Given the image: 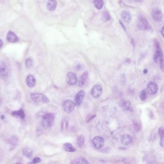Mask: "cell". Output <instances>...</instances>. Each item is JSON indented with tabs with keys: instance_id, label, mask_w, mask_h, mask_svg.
<instances>
[{
	"instance_id": "83f0119b",
	"label": "cell",
	"mask_w": 164,
	"mask_h": 164,
	"mask_svg": "<svg viewBox=\"0 0 164 164\" xmlns=\"http://www.w3.org/2000/svg\"><path fill=\"white\" fill-rule=\"evenodd\" d=\"M110 19V16L108 13L107 12H105L103 13V14H102V19L103 21H107L109 20Z\"/></svg>"
},
{
	"instance_id": "1f68e13d",
	"label": "cell",
	"mask_w": 164,
	"mask_h": 164,
	"mask_svg": "<svg viewBox=\"0 0 164 164\" xmlns=\"http://www.w3.org/2000/svg\"><path fill=\"white\" fill-rule=\"evenodd\" d=\"M164 137H161L160 141V145L161 147H164Z\"/></svg>"
},
{
	"instance_id": "7c38bea8",
	"label": "cell",
	"mask_w": 164,
	"mask_h": 164,
	"mask_svg": "<svg viewBox=\"0 0 164 164\" xmlns=\"http://www.w3.org/2000/svg\"><path fill=\"white\" fill-rule=\"evenodd\" d=\"M27 85L29 87V88H33L35 86L36 84V81L34 77L32 75H29L27 77L26 80Z\"/></svg>"
},
{
	"instance_id": "836d02e7",
	"label": "cell",
	"mask_w": 164,
	"mask_h": 164,
	"mask_svg": "<svg viewBox=\"0 0 164 164\" xmlns=\"http://www.w3.org/2000/svg\"><path fill=\"white\" fill-rule=\"evenodd\" d=\"M164 27L163 26L162 27V29H161V34L162 35L163 37H164Z\"/></svg>"
},
{
	"instance_id": "2e32d148",
	"label": "cell",
	"mask_w": 164,
	"mask_h": 164,
	"mask_svg": "<svg viewBox=\"0 0 164 164\" xmlns=\"http://www.w3.org/2000/svg\"><path fill=\"white\" fill-rule=\"evenodd\" d=\"M47 7L49 11H54L57 7L56 0H49L47 3Z\"/></svg>"
},
{
	"instance_id": "4dcf8cb0",
	"label": "cell",
	"mask_w": 164,
	"mask_h": 164,
	"mask_svg": "<svg viewBox=\"0 0 164 164\" xmlns=\"http://www.w3.org/2000/svg\"><path fill=\"white\" fill-rule=\"evenodd\" d=\"M95 117V115H91V116H88V117H86V122H89L92 119H93Z\"/></svg>"
},
{
	"instance_id": "3957f363",
	"label": "cell",
	"mask_w": 164,
	"mask_h": 164,
	"mask_svg": "<svg viewBox=\"0 0 164 164\" xmlns=\"http://www.w3.org/2000/svg\"><path fill=\"white\" fill-rule=\"evenodd\" d=\"M137 27L141 31H146L149 29L150 28V25L145 18L143 17H141L139 18L137 23Z\"/></svg>"
},
{
	"instance_id": "8992f818",
	"label": "cell",
	"mask_w": 164,
	"mask_h": 164,
	"mask_svg": "<svg viewBox=\"0 0 164 164\" xmlns=\"http://www.w3.org/2000/svg\"><path fill=\"white\" fill-rule=\"evenodd\" d=\"M103 93V89L101 85L96 84L93 87L91 91V95L95 98H99Z\"/></svg>"
},
{
	"instance_id": "7402d4cb",
	"label": "cell",
	"mask_w": 164,
	"mask_h": 164,
	"mask_svg": "<svg viewBox=\"0 0 164 164\" xmlns=\"http://www.w3.org/2000/svg\"><path fill=\"white\" fill-rule=\"evenodd\" d=\"M93 3L94 6L98 10H100L103 7V0H93Z\"/></svg>"
},
{
	"instance_id": "d6986e66",
	"label": "cell",
	"mask_w": 164,
	"mask_h": 164,
	"mask_svg": "<svg viewBox=\"0 0 164 164\" xmlns=\"http://www.w3.org/2000/svg\"><path fill=\"white\" fill-rule=\"evenodd\" d=\"M64 150L67 152H74L76 151V149L70 143H65L63 145Z\"/></svg>"
},
{
	"instance_id": "5b68a950",
	"label": "cell",
	"mask_w": 164,
	"mask_h": 164,
	"mask_svg": "<svg viewBox=\"0 0 164 164\" xmlns=\"http://www.w3.org/2000/svg\"><path fill=\"white\" fill-rule=\"evenodd\" d=\"M8 78V71L6 64L3 62H0V78L5 80Z\"/></svg>"
},
{
	"instance_id": "8fae6325",
	"label": "cell",
	"mask_w": 164,
	"mask_h": 164,
	"mask_svg": "<svg viewBox=\"0 0 164 164\" xmlns=\"http://www.w3.org/2000/svg\"><path fill=\"white\" fill-rule=\"evenodd\" d=\"M147 92L148 93L151 95H153L157 93L158 90V86L155 82H150L148 84Z\"/></svg>"
},
{
	"instance_id": "ffe728a7",
	"label": "cell",
	"mask_w": 164,
	"mask_h": 164,
	"mask_svg": "<svg viewBox=\"0 0 164 164\" xmlns=\"http://www.w3.org/2000/svg\"><path fill=\"white\" fill-rule=\"evenodd\" d=\"M120 106L124 109L128 110L131 107V103L126 100H122L120 102Z\"/></svg>"
},
{
	"instance_id": "ba28073f",
	"label": "cell",
	"mask_w": 164,
	"mask_h": 164,
	"mask_svg": "<svg viewBox=\"0 0 164 164\" xmlns=\"http://www.w3.org/2000/svg\"><path fill=\"white\" fill-rule=\"evenodd\" d=\"M66 81L70 85H74L78 82V78L76 74L73 72H69L66 77Z\"/></svg>"
},
{
	"instance_id": "30bf717a",
	"label": "cell",
	"mask_w": 164,
	"mask_h": 164,
	"mask_svg": "<svg viewBox=\"0 0 164 164\" xmlns=\"http://www.w3.org/2000/svg\"><path fill=\"white\" fill-rule=\"evenodd\" d=\"M152 18L155 21L159 22L161 21L163 18L162 13L161 11L158 8H154L152 11Z\"/></svg>"
},
{
	"instance_id": "44dd1931",
	"label": "cell",
	"mask_w": 164,
	"mask_h": 164,
	"mask_svg": "<svg viewBox=\"0 0 164 164\" xmlns=\"http://www.w3.org/2000/svg\"><path fill=\"white\" fill-rule=\"evenodd\" d=\"M12 115L15 117H18L20 119H23L25 117V113L22 109L13 112Z\"/></svg>"
},
{
	"instance_id": "f1b7e54d",
	"label": "cell",
	"mask_w": 164,
	"mask_h": 164,
	"mask_svg": "<svg viewBox=\"0 0 164 164\" xmlns=\"http://www.w3.org/2000/svg\"><path fill=\"white\" fill-rule=\"evenodd\" d=\"M158 133L159 134L160 137H164V129H163V127H160V128H159V129H158Z\"/></svg>"
},
{
	"instance_id": "e0dca14e",
	"label": "cell",
	"mask_w": 164,
	"mask_h": 164,
	"mask_svg": "<svg viewBox=\"0 0 164 164\" xmlns=\"http://www.w3.org/2000/svg\"><path fill=\"white\" fill-rule=\"evenodd\" d=\"M121 17L123 20L126 23H129L131 20V15L127 11H124L122 13Z\"/></svg>"
},
{
	"instance_id": "5bb4252c",
	"label": "cell",
	"mask_w": 164,
	"mask_h": 164,
	"mask_svg": "<svg viewBox=\"0 0 164 164\" xmlns=\"http://www.w3.org/2000/svg\"><path fill=\"white\" fill-rule=\"evenodd\" d=\"M6 38L7 40L11 43H16L18 41V38L17 35L11 31H9V32H8Z\"/></svg>"
},
{
	"instance_id": "4fadbf2b",
	"label": "cell",
	"mask_w": 164,
	"mask_h": 164,
	"mask_svg": "<svg viewBox=\"0 0 164 164\" xmlns=\"http://www.w3.org/2000/svg\"><path fill=\"white\" fill-rule=\"evenodd\" d=\"M121 141L123 145H128L132 143V138L129 134H124L122 136L121 138Z\"/></svg>"
},
{
	"instance_id": "d6a6232c",
	"label": "cell",
	"mask_w": 164,
	"mask_h": 164,
	"mask_svg": "<svg viewBox=\"0 0 164 164\" xmlns=\"http://www.w3.org/2000/svg\"><path fill=\"white\" fill-rule=\"evenodd\" d=\"M3 45V41L2 40L0 39V49L2 48Z\"/></svg>"
},
{
	"instance_id": "6da1fadb",
	"label": "cell",
	"mask_w": 164,
	"mask_h": 164,
	"mask_svg": "<svg viewBox=\"0 0 164 164\" xmlns=\"http://www.w3.org/2000/svg\"><path fill=\"white\" fill-rule=\"evenodd\" d=\"M55 121V116L53 114H47L43 117L41 125L45 129L50 128L53 126Z\"/></svg>"
},
{
	"instance_id": "484cf974",
	"label": "cell",
	"mask_w": 164,
	"mask_h": 164,
	"mask_svg": "<svg viewBox=\"0 0 164 164\" xmlns=\"http://www.w3.org/2000/svg\"><path fill=\"white\" fill-rule=\"evenodd\" d=\"M147 97V93L146 90L144 89L141 91L140 93V99L142 101H144L146 100Z\"/></svg>"
},
{
	"instance_id": "f546056e",
	"label": "cell",
	"mask_w": 164,
	"mask_h": 164,
	"mask_svg": "<svg viewBox=\"0 0 164 164\" xmlns=\"http://www.w3.org/2000/svg\"><path fill=\"white\" fill-rule=\"evenodd\" d=\"M41 161V158H39V157H35V158H34L33 160H32V163L36 164V163L40 162Z\"/></svg>"
},
{
	"instance_id": "d4e9b609",
	"label": "cell",
	"mask_w": 164,
	"mask_h": 164,
	"mask_svg": "<svg viewBox=\"0 0 164 164\" xmlns=\"http://www.w3.org/2000/svg\"><path fill=\"white\" fill-rule=\"evenodd\" d=\"M84 141H85V138L83 135H80L77 138V144H78V146L79 147H82V146L83 145L84 143Z\"/></svg>"
},
{
	"instance_id": "ac0fdd59",
	"label": "cell",
	"mask_w": 164,
	"mask_h": 164,
	"mask_svg": "<svg viewBox=\"0 0 164 164\" xmlns=\"http://www.w3.org/2000/svg\"><path fill=\"white\" fill-rule=\"evenodd\" d=\"M88 76V71L84 72V73L79 78V85L80 86H82L83 85L85 84V82L86 81L87 78Z\"/></svg>"
},
{
	"instance_id": "9a60e30c",
	"label": "cell",
	"mask_w": 164,
	"mask_h": 164,
	"mask_svg": "<svg viewBox=\"0 0 164 164\" xmlns=\"http://www.w3.org/2000/svg\"><path fill=\"white\" fill-rule=\"evenodd\" d=\"M154 59H155V62L158 63V64H160L161 62L163 61V53L161 50H160L159 48L157 49V52L155 55Z\"/></svg>"
},
{
	"instance_id": "277c9868",
	"label": "cell",
	"mask_w": 164,
	"mask_h": 164,
	"mask_svg": "<svg viewBox=\"0 0 164 164\" xmlns=\"http://www.w3.org/2000/svg\"><path fill=\"white\" fill-rule=\"evenodd\" d=\"M75 106L76 105L74 102L70 100H67L64 101L63 105L64 111L67 113H70L72 112L74 109Z\"/></svg>"
},
{
	"instance_id": "9c48e42d",
	"label": "cell",
	"mask_w": 164,
	"mask_h": 164,
	"mask_svg": "<svg viewBox=\"0 0 164 164\" xmlns=\"http://www.w3.org/2000/svg\"><path fill=\"white\" fill-rule=\"evenodd\" d=\"M85 94V91L83 90H81L76 94L75 97V103L77 107H79L81 105Z\"/></svg>"
},
{
	"instance_id": "4316f807",
	"label": "cell",
	"mask_w": 164,
	"mask_h": 164,
	"mask_svg": "<svg viewBox=\"0 0 164 164\" xmlns=\"http://www.w3.org/2000/svg\"><path fill=\"white\" fill-rule=\"evenodd\" d=\"M33 60L32 59V58H27L26 61V67H27L28 69H30L31 67H32L33 65Z\"/></svg>"
},
{
	"instance_id": "603a6c76",
	"label": "cell",
	"mask_w": 164,
	"mask_h": 164,
	"mask_svg": "<svg viewBox=\"0 0 164 164\" xmlns=\"http://www.w3.org/2000/svg\"><path fill=\"white\" fill-rule=\"evenodd\" d=\"M23 153L24 155L28 158H30L33 155V151L29 148H25L23 149Z\"/></svg>"
},
{
	"instance_id": "e575fe53",
	"label": "cell",
	"mask_w": 164,
	"mask_h": 164,
	"mask_svg": "<svg viewBox=\"0 0 164 164\" xmlns=\"http://www.w3.org/2000/svg\"><path fill=\"white\" fill-rule=\"evenodd\" d=\"M137 1H141V0H137Z\"/></svg>"
},
{
	"instance_id": "cb8c5ba5",
	"label": "cell",
	"mask_w": 164,
	"mask_h": 164,
	"mask_svg": "<svg viewBox=\"0 0 164 164\" xmlns=\"http://www.w3.org/2000/svg\"><path fill=\"white\" fill-rule=\"evenodd\" d=\"M72 164H89V162L83 158H77L76 159L73 160L71 161Z\"/></svg>"
},
{
	"instance_id": "52a82bcc",
	"label": "cell",
	"mask_w": 164,
	"mask_h": 164,
	"mask_svg": "<svg viewBox=\"0 0 164 164\" xmlns=\"http://www.w3.org/2000/svg\"><path fill=\"white\" fill-rule=\"evenodd\" d=\"M93 143L96 149H101L104 145L105 140L100 136H97L93 139Z\"/></svg>"
},
{
	"instance_id": "7a4b0ae2",
	"label": "cell",
	"mask_w": 164,
	"mask_h": 164,
	"mask_svg": "<svg viewBox=\"0 0 164 164\" xmlns=\"http://www.w3.org/2000/svg\"><path fill=\"white\" fill-rule=\"evenodd\" d=\"M31 98L33 101L37 103L42 102L47 103L49 102V99L44 94L38 93H32L31 94Z\"/></svg>"
}]
</instances>
